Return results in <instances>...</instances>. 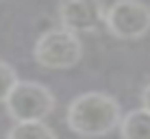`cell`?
Returning <instances> with one entry per match:
<instances>
[{"label":"cell","mask_w":150,"mask_h":139,"mask_svg":"<svg viewBox=\"0 0 150 139\" xmlns=\"http://www.w3.org/2000/svg\"><path fill=\"white\" fill-rule=\"evenodd\" d=\"M7 139H57L46 122H18L9 128Z\"/></svg>","instance_id":"52a82bcc"},{"label":"cell","mask_w":150,"mask_h":139,"mask_svg":"<svg viewBox=\"0 0 150 139\" xmlns=\"http://www.w3.org/2000/svg\"><path fill=\"white\" fill-rule=\"evenodd\" d=\"M83 56V44L79 35L59 26L39 35L35 44V61L46 70H70Z\"/></svg>","instance_id":"7a4b0ae2"},{"label":"cell","mask_w":150,"mask_h":139,"mask_svg":"<svg viewBox=\"0 0 150 139\" xmlns=\"http://www.w3.org/2000/svg\"><path fill=\"white\" fill-rule=\"evenodd\" d=\"M9 117L18 122H44L54 109V96L37 80H20L4 102Z\"/></svg>","instance_id":"3957f363"},{"label":"cell","mask_w":150,"mask_h":139,"mask_svg":"<svg viewBox=\"0 0 150 139\" xmlns=\"http://www.w3.org/2000/svg\"><path fill=\"white\" fill-rule=\"evenodd\" d=\"M59 22L63 28L72 33H91L105 22L107 9L100 2H91V0H70V2H61L59 9Z\"/></svg>","instance_id":"5b68a950"},{"label":"cell","mask_w":150,"mask_h":139,"mask_svg":"<svg viewBox=\"0 0 150 139\" xmlns=\"http://www.w3.org/2000/svg\"><path fill=\"white\" fill-rule=\"evenodd\" d=\"M142 109L150 111V85H148L146 89L142 91Z\"/></svg>","instance_id":"9c48e42d"},{"label":"cell","mask_w":150,"mask_h":139,"mask_svg":"<svg viewBox=\"0 0 150 139\" xmlns=\"http://www.w3.org/2000/svg\"><path fill=\"white\" fill-rule=\"evenodd\" d=\"M68 126L81 137H102L122 124L120 102L102 91H87L70 102L65 113Z\"/></svg>","instance_id":"6da1fadb"},{"label":"cell","mask_w":150,"mask_h":139,"mask_svg":"<svg viewBox=\"0 0 150 139\" xmlns=\"http://www.w3.org/2000/svg\"><path fill=\"white\" fill-rule=\"evenodd\" d=\"M20 83L15 70L9 63L0 61V102H7V98L11 96V91L15 89V85Z\"/></svg>","instance_id":"ba28073f"},{"label":"cell","mask_w":150,"mask_h":139,"mask_svg":"<svg viewBox=\"0 0 150 139\" xmlns=\"http://www.w3.org/2000/svg\"><path fill=\"white\" fill-rule=\"evenodd\" d=\"M122 139H150V111L135 109L122 117Z\"/></svg>","instance_id":"8992f818"},{"label":"cell","mask_w":150,"mask_h":139,"mask_svg":"<svg viewBox=\"0 0 150 139\" xmlns=\"http://www.w3.org/2000/svg\"><path fill=\"white\" fill-rule=\"evenodd\" d=\"M105 24L117 39H139L150 30V7L135 0H122L107 9Z\"/></svg>","instance_id":"277c9868"}]
</instances>
